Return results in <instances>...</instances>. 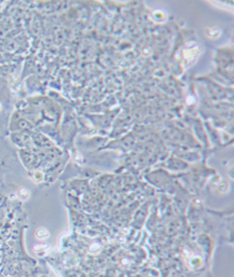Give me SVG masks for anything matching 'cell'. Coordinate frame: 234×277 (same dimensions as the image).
Segmentation results:
<instances>
[{
	"mask_svg": "<svg viewBox=\"0 0 234 277\" xmlns=\"http://www.w3.org/2000/svg\"><path fill=\"white\" fill-rule=\"evenodd\" d=\"M36 236H37L38 239L44 240V239H47V238H49V236H50V233H49V231H48L47 229H44V227H40V229H39V230H37V232H36Z\"/></svg>",
	"mask_w": 234,
	"mask_h": 277,
	"instance_id": "cell-1",
	"label": "cell"
},
{
	"mask_svg": "<svg viewBox=\"0 0 234 277\" xmlns=\"http://www.w3.org/2000/svg\"><path fill=\"white\" fill-rule=\"evenodd\" d=\"M18 196L22 198V200H26V198H28V196H29V192H28V190L27 189H21L20 191H18Z\"/></svg>",
	"mask_w": 234,
	"mask_h": 277,
	"instance_id": "cell-3",
	"label": "cell"
},
{
	"mask_svg": "<svg viewBox=\"0 0 234 277\" xmlns=\"http://www.w3.org/2000/svg\"><path fill=\"white\" fill-rule=\"evenodd\" d=\"M220 30L217 29V28H208L207 30H206V35H207L208 37L211 38H216L218 37L219 35H220Z\"/></svg>",
	"mask_w": 234,
	"mask_h": 277,
	"instance_id": "cell-2",
	"label": "cell"
}]
</instances>
